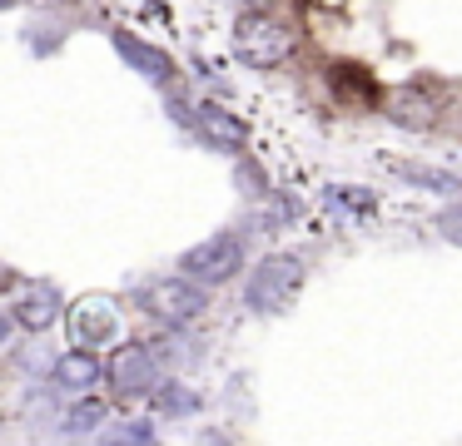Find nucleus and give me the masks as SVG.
I'll list each match as a JSON object with an SVG mask.
<instances>
[{
	"label": "nucleus",
	"mask_w": 462,
	"mask_h": 446,
	"mask_svg": "<svg viewBox=\"0 0 462 446\" xmlns=\"http://www.w3.org/2000/svg\"><path fill=\"white\" fill-rule=\"evenodd\" d=\"M303 278H309V268H303L299 253H269L254 263L249 283H244V307H249L254 317H273L283 313V307L299 297Z\"/></svg>",
	"instance_id": "1"
},
{
	"label": "nucleus",
	"mask_w": 462,
	"mask_h": 446,
	"mask_svg": "<svg viewBox=\"0 0 462 446\" xmlns=\"http://www.w3.org/2000/svg\"><path fill=\"white\" fill-rule=\"evenodd\" d=\"M244 263H249V248H244L239 233H209L194 248H184L180 273L194 278V283H204V287H224L244 273Z\"/></svg>",
	"instance_id": "2"
},
{
	"label": "nucleus",
	"mask_w": 462,
	"mask_h": 446,
	"mask_svg": "<svg viewBox=\"0 0 462 446\" xmlns=\"http://www.w3.org/2000/svg\"><path fill=\"white\" fill-rule=\"evenodd\" d=\"M140 307L150 317H160L164 327H189L194 317H204V307H209V287L184 278V273H174V278L164 273V278H154V283L140 287Z\"/></svg>",
	"instance_id": "3"
},
{
	"label": "nucleus",
	"mask_w": 462,
	"mask_h": 446,
	"mask_svg": "<svg viewBox=\"0 0 462 446\" xmlns=\"http://www.w3.org/2000/svg\"><path fill=\"white\" fill-rule=\"evenodd\" d=\"M293 30L283 25V20L273 15H244L239 25H234V55L244 59L249 69H273L283 65V59L293 55Z\"/></svg>",
	"instance_id": "4"
},
{
	"label": "nucleus",
	"mask_w": 462,
	"mask_h": 446,
	"mask_svg": "<svg viewBox=\"0 0 462 446\" xmlns=\"http://www.w3.org/2000/svg\"><path fill=\"white\" fill-rule=\"evenodd\" d=\"M170 114L180 119V124H189L194 134H199L209 149H219V154H244V149H249V124H244L234 109H224V105H209V99H204V105L174 99Z\"/></svg>",
	"instance_id": "5"
},
{
	"label": "nucleus",
	"mask_w": 462,
	"mask_h": 446,
	"mask_svg": "<svg viewBox=\"0 0 462 446\" xmlns=\"http://www.w3.org/2000/svg\"><path fill=\"white\" fill-rule=\"evenodd\" d=\"M164 377V367L154 362V352L144 342H120L110 352V362H105V382H110V392L120 396V402H140V396H150V387Z\"/></svg>",
	"instance_id": "6"
},
{
	"label": "nucleus",
	"mask_w": 462,
	"mask_h": 446,
	"mask_svg": "<svg viewBox=\"0 0 462 446\" xmlns=\"http://www.w3.org/2000/svg\"><path fill=\"white\" fill-rule=\"evenodd\" d=\"M120 332H125V317H120V303H110V297H80V303L70 307V337L80 347H110V342H120Z\"/></svg>",
	"instance_id": "7"
},
{
	"label": "nucleus",
	"mask_w": 462,
	"mask_h": 446,
	"mask_svg": "<svg viewBox=\"0 0 462 446\" xmlns=\"http://www.w3.org/2000/svg\"><path fill=\"white\" fill-rule=\"evenodd\" d=\"M11 317L25 327V332L41 337V332H51V327L65 317V293L55 283H45V278H35V283H25L21 293H15Z\"/></svg>",
	"instance_id": "8"
},
{
	"label": "nucleus",
	"mask_w": 462,
	"mask_h": 446,
	"mask_svg": "<svg viewBox=\"0 0 462 446\" xmlns=\"http://www.w3.org/2000/svg\"><path fill=\"white\" fill-rule=\"evenodd\" d=\"M105 377V362L95 347H70V352H60L51 362V372H45V382H51V392H65V396H80L90 392L95 382Z\"/></svg>",
	"instance_id": "9"
},
{
	"label": "nucleus",
	"mask_w": 462,
	"mask_h": 446,
	"mask_svg": "<svg viewBox=\"0 0 462 446\" xmlns=\"http://www.w3.org/2000/svg\"><path fill=\"white\" fill-rule=\"evenodd\" d=\"M110 45H115V55H120L140 79H150V85H174V59L164 55V50L144 45L140 35H125V30H115Z\"/></svg>",
	"instance_id": "10"
},
{
	"label": "nucleus",
	"mask_w": 462,
	"mask_h": 446,
	"mask_svg": "<svg viewBox=\"0 0 462 446\" xmlns=\"http://www.w3.org/2000/svg\"><path fill=\"white\" fill-rule=\"evenodd\" d=\"M383 164H388L402 184L422 188V194H442V198L462 194V174H452V168H442V164H428V159H383Z\"/></svg>",
	"instance_id": "11"
},
{
	"label": "nucleus",
	"mask_w": 462,
	"mask_h": 446,
	"mask_svg": "<svg viewBox=\"0 0 462 446\" xmlns=\"http://www.w3.org/2000/svg\"><path fill=\"white\" fill-rule=\"evenodd\" d=\"M383 114L402 129H432L438 124V105H432V95H422V89H393Z\"/></svg>",
	"instance_id": "12"
},
{
	"label": "nucleus",
	"mask_w": 462,
	"mask_h": 446,
	"mask_svg": "<svg viewBox=\"0 0 462 446\" xmlns=\"http://www.w3.org/2000/svg\"><path fill=\"white\" fill-rule=\"evenodd\" d=\"M150 402H154V412H160V416L180 422V416H194V412H199V406H204V396L194 392V387L174 382V377H160V382L150 387Z\"/></svg>",
	"instance_id": "13"
},
{
	"label": "nucleus",
	"mask_w": 462,
	"mask_h": 446,
	"mask_svg": "<svg viewBox=\"0 0 462 446\" xmlns=\"http://www.w3.org/2000/svg\"><path fill=\"white\" fill-rule=\"evenodd\" d=\"M105 412H110V406H105L100 396L80 392V402L60 416V436H75V441H80V436H95V432H100V422H105Z\"/></svg>",
	"instance_id": "14"
},
{
	"label": "nucleus",
	"mask_w": 462,
	"mask_h": 446,
	"mask_svg": "<svg viewBox=\"0 0 462 446\" xmlns=\"http://www.w3.org/2000/svg\"><path fill=\"white\" fill-rule=\"evenodd\" d=\"M144 347H150V352H154V362H160V367H170V372H174V367H189L194 357H199L194 337H184L180 327H164V332L154 337V342H144Z\"/></svg>",
	"instance_id": "15"
},
{
	"label": "nucleus",
	"mask_w": 462,
	"mask_h": 446,
	"mask_svg": "<svg viewBox=\"0 0 462 446\" xmlns=\"http://www.w3.org/2000/svg\"><path fill=\"white\" fill-rule=\"evenodd\" d=\"M299 218V204H293L289 194H263V228H283V223H293Z\"/></svg>",
	"instance_id": "16"
},
{
	"label": "nucleus",
	"mask_w": 462,
	"mask_h": 446,
	"mask_svg": "<svg viewBox=\"0 0 462 446\" xmlns=\"http://www.w3.org/2000/svg\"><path fill=\"white\" fill-rule=\"evenodd\" d=\"M438 233L448 238L452 248H462V194H452V204L438 214Z\"/></svg>",
	"instance_id": "17"
},
{
	"label": "nucleus",
	"mask_w": 462,
	"mask_h": 446,
	"mask_svg": "<svg viewBox=\"0 0 462 446\" xmlns=\"http://www.w3.org/2000/svg\"><path fill=\"white\" fill-rule=\"evenodd\" d=\"M105 441H154V422H125V426H110Z\"/></svg>",
	"instance_id": "18"
},
{
	"label": "nucleus",
	"mask_w": 462,
	"mask_h": 446,
	"mask_svg": "<svg viewBox=\"0 0 462 446\" xmlns=\"http://www.w3.org/2000/svg\"><path fill=\"white\" fill-rule=\"evenodd\" d=\"M234 178H239V188H244V194H254V198H263V194H269V184H263V168H259V164H244V159H239Z\"/></svg>",
	"instance_id": "19"
},
{
	"label": "nucleus",
	"mask_w": 462,
	"mask_h": 446,
	"mask_svg": "<svg viewBox=\"0 0 462 446\" xmlns=\"http://www.w3.org/2000/svg\"><path fill=\"white\" fill-rule=\"evenodd\" d=\"M51 362H55V357L45 352V347H31V352L21 357V367H31V372H51Z\"/></svg>",
	"instance_id": "20"
},
{
	"label": "nucleus",
	"mask_w": 462,
	"mask_h": 446,
	"mask_svg": "<svg viewBox=\"0 0 462 446\" xmlns=\"http://www.w3.org/2000/svg\"><path fill=\"white\" fill-rule=\"evenodd\" d=\"M11 342V317H0V347Z\"/></svg>",
	"instance_id": "21"
},
{
	"label": "nucleus",
	"mask_w": 462,
	"mask_h": 446,
	"mask_svg": "<svg viewBox=\"0 0 462 446\" xmlns=\"http://www.w3.org/2000/svg\"><path fill=\"white\" fill-rule=\"evenodd\" d=\"M11 5H21V0H0V10H11Z\"/></svg>",
	"instance_id": "22"
}]
</instances>
